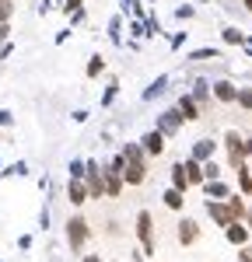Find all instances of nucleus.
Segmentation results:
<instances>
[{
	"label": "nucleus",
	"mask_w": 252,
	"mask_h": 262,
	"mask_svg": "<svg viewBox=\"0 0 252 262\" xmlns=\"http://www.w3.org/2000/svg\"><path fill=\"white\" fill-rule=\"evenodd\" d=\"M70 199H74V203H84V199H88V193H84V186H81V179H74V182H70Z\"/></svg>",
	"instance_id": "obj_4"
},
{
	"label": "nucleus",
	"mask_w": 252,
	"mask_h": 262,
	"mask_svg": "<svg viewBox=\"0 0 252 262\" xmlns=\"http://www.w3.org/2000/svg\"><path fill=\"white\" fill-rule=\"evenodd\" d=\"M144 143H147V150H151V154H158V150L165 147V143H161V133H151V136H147Z\"/></svg>",
	"instance_id": "obj_5"
},
{
	"label": "nucleus",
	"mask_w": 252,
	"mask_h": 262,
	"mask_svg": "<svg viewBox=\"0 0 252 262\" xmlns=\"http://www.w3.org/2000/svg\"><path fill=\"white\" fill-rule=\"evenodd\" d=\"M88 262H98V259H88Z\"/></svg>",
	"instance_id": "obj_20"
},
{
	"label": "nucleus",
	"mask_w": 252,
	"mask_h": 262,
	"mask_svg": "<svg viewBox=\"0 0 252 262\" xmlns=\"http://www.w3.org/2000/svg\"><path fill=\"white\" fill-rule=\"evenodd\" d=\"M210 217H214L217 224H224V227L231 224V210H224V206H210Z\"/></svg>",
	"instance_id": "obj_3"
},
{
	"label": "nucleus",
	"mask_w": 252,
	"mask_h": 262,
	"mask_svg": "<svg viewBox=\"0 0 252 262\" xmlns=\"http://www.w3.org/2000/svg\"><path fill=\"white\" fill-rule=\"evenodd\" d=\"M140 238H144V241H147V248H151V217H147V213L140 217Z\"/></svg>",
	"instance_id": "obj_6"
},
{
	"label": "nucleus",
	"mask_w": 252,
	"mask_h": 262,
	"mask_svg": "<svg viewBox=\"0 0 252 262\" xmlns=\"http://www.w3.org/2000/svg\"><path fill=\"white\" fill-rule=\"evenodd\" d=\"M186 179H189V182H200V168H196V164H186Z\"/></svg>",
	"instance_id": "obj_12"
},
{
	"label": "nucleus",
	"mask_w": 252,
	"mask_h": 262,
	"mask_svg": "<svg viewBox=\"0 0 252 262\" xmlns=\"http://www.w3.org/2000/svg\"><path fill=\"white\" fill-rule=\"evenodd\" d=\"M182 112H186V116H189V119H193V116H196V105H193V102H189V98H182Z\"/></svg>",
	"instance_id": "obj_13"
},
{
	"label": "nucleus",
	"mask_w": 252,
	"mask_h": 262,
	"mask_svg": "<svg viewBox=\"0 0 252 262\" xmlns=\"http://www.w3.org/2000/svg\"><path fill=\"white\" fill-rule=\"evenodd\" d=\"M245 7H249V11H252V0H245Z\"/></svg>",
	"instance_id": "obj_18"
},
{
	"label": "nucleus",
	"mask_w": 252,
	"mask_h": 262,
	"mask_svg": "<svg viewBox=\"0 0 252 262\" xmlns=\"http://www.w3.org/2000/svg\"><path fill=\"white\" fill-rule=\"evenodd\" d=\"M179 227H182V241H193V238H196V224H193V220H182Z\"/></svg>",
	"instance_id": "obj_7"
},
{
	"label": "nucleus",
	"mask_w": 252,
	"mask_h": 262,
	"mask_svg": "<svg viewBox=\"0 0 252 262\" xmlns=\"http://www.w3.org/2000/svg\"><path fill=\"white\" fill-rule=\"evenodd\" d=\"M245 262H252V248H249V252H245Z\"/></svg>",
	"instance_id": "obj_17"
},
{
	"label": "nucleus",
	"mask_w": 252,
	"mask_h": 262,
	"mask_svg": "<svg viewBox=\"0 0 252 262\" xmlns=\"http://www.w3.org/2000/svg\"><path fill=\"white\" fill-rule=\"evenodd\" d=\"M126 179L137 186V182H144V168H140V161L137 157H130V168H126Z\"/></svg>",
	"instance_id": "obj_2"
},
{
	"label": "nucleus",
	"mask_w": 252,
	"mask_h": 262,
	"mask_svg": "<svg viewBox=\"0 0 252 262\" xmlns=\"http://www.w3.org/2000/svg\"><path fill=\"white\" fill-rule=\"evenodd\" d=\"M217 98L231 102V98H235V88H231V84H217Z\"/></svg>",
	"instance_id": "obj_8"
},
{
	"label": "nucleus",
	"mask_w": 252,
	"mask_h": 262,
	"mask_svg": "<svg viewBox=\"0 0 252 262\" xmlns=\"http://www.w3.org/2000/svg\"><path fill=\"white\" fill-rule=\"evenodd\" d=\"M175 126H179V119H175V112H168L165 119H161V130H165V133H175Z\"/></svg>",
	"instance_id": "obj_9"
},
{
	"label": "nucleus",
	"mask_w": 252,
	"mask_h": 262,
	"mask_svg": "<svg viewBox=\"0 0 252 262\" xmlns=\"http://www.w3.org/2000/svg\"><path fill=\"white\" fill-rule=\"evenodd\" d=\"M242 189L252 193V171H242Z\"/></svg>",
	"instance_id": "obj_14"
},
{
	"label": "nucleus",
	"mask_w": 252,
	"mask_h": 262,
	"mask_svg": "<svg viewBox=\"0 0 252 262\" xmlns=\"http://www.w3.org/2000/svg\"><path fill=\"white\" fill-rule=\"evenodd\" d=\"M165 203L172 206V210H179V206H182V193H179V189H175V193H168V196H165Z\"/></svg>",
	"instance_id": "obj_10"
},
{
	"label": "nucleus",
	"mask_w": 252,
	"mask_h": 262,
	"mask_svg": "<svg viewBox=\"0 0 252 262\" xmlns=\"http://www.w3.org/2000/svg\"><path fill=\"white\" fill-rule=\"evenodd\" d=\"M84 231H88V224L74 217V220H70V245H74V248H81L84 245Z\"/></svg>",
	"instance_id": "obj_1"
},
{
	"label": "nucleus",
	"mask_w": 252,
	"mask_h": 262,
	"mask_svg": "<svg viewBox=\"0 0 252 262\" xmlns=\"http://www.w3.org/2000/svg\"><path fill=\"white\" fill-rule=\"evenodd\" d=\"M63 7H67V11H77V7H81V0H67Z\"/></svg>",
	"instance_id": "obj_16"
},
{
	"label": "nucleus",
	"mask_w": 252,
	"mask_h": 262,
	"mask_svg": "<svg viewBox=\"0 0 252 262\" xmlns=\"http://www.w3.org/2000/svg\"><path fill=\"white\" fill-rule=\"evenodd\" d=\"M245 150H249V154H252V143H249V147H245Z\"/></svg>",
	"instance_id": "obj_19"
},
{
	"label": "nucleus",
	"mask_w": 252,
	"mask_h": 262,
	"mask_svg": "<svg viewBox=\"0 0 252 262\" xmlns=\"http://www.w3.org/2000/svg\"><path fill=\"white\" fill-rule=\"evenodd\" d=\"M11 14V0H0V18H7Z\"/></svg>",
	"instance_id": "obj_15"
},
{
	"label": "nucleus",
	"mask_w": 252,
	"mask_h": 262,
	"mask_svg": "<svg viewBox=\"0 0 252 262\" xmlns=\"http://www.w3.org/2000/svg\"><path fill=\"white\" fill-rule=\"evenodd\" d=\"M228 227H231V231H228L231 241H245V231H242V227H235V224H228Z\"/></svg>",
	"instance_id": "obj_11"
}]
</instances>
